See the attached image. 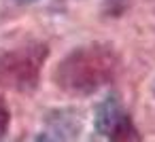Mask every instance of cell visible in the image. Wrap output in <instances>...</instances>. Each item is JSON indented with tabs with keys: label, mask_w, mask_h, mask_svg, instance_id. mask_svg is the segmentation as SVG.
<instances>
[{
	"label": "cell",
	"mask_w": 155,
	"mask_h": 142,
	"mask_svg": "<svg viewBox=\"0 0 155 142\" xmlns=\"http://www.w3.org/2000/svg\"><path fill=\"white\" fill-rule=\"evenodd\" d=\"M115 72V57L104 47H81L66 55L55 72V81L66 91L91 93Z\"/></svg>",
	"instance_id": "obj_1"
},
{
	"label": "cell",
	"mask_w": 155,
	"mask_h": 142,
	"mask_svg": "<svg viewBox=\"0 0 155 142\" xmlns=\"http://www.w3.org/2000/svg\"><path fill=\"white\" fill-rule=\"evenodd\" d=\"M45 55L47 51L43 47H30L5 53L0 57V85H9L13 89L34 87Z\"/></svg>",
	"instance_id": "obj_2"
},
{
	"label": "cell",
	"mask_w": 155,
	"mask_h": 142,
	"mask_svg": "<svg viewBox=\"0 0 155 142\" xmlns=\"http://www.w3.org/2000/svg\"><path fill=\"white\" fill-rule=\"evenodd\" d=\"M94 123L98 134L106 136L110 142H140V134L123 110L117 95H108L96 106Z\"/></svg>",
	"instance_id": "obj_3"
},
{
	"label": "cell",
	"mask_w": 155,
	"mask_h": 142,
	"mask_svg": "<svg viewBox=\"0 0 155 142\" xmlns=\"http://www.w3.org/2000/svg\"><path fill=\"white\" fill-rule=\"evenodd\" d=\"M79 119L72 110H58L49 117L45 129L38 134L36 142H77L79 138Z\"/></svg>",
	"instance_id": "obj_4"
},
{
	"label": "cell",
	"mask_w": 155,
	"mask_h": 142,
	"mask_svg": "<svg viewBox=\"0 0 155 142\" xmlns=\"http://www.w3.org/2000/svg\"><path fill=\"white\" fill-rule=\"evenodd\" d=\"M7 123H9V110H7V106H5L2 102H0V136L5 134Z\"/></svg>",
	"instance_id": "obj_5"
},
{
	"label": "cell",
	"mask_w": 155,
	"mask_h": 142,
	"mask_svg": "<svg viewBox=\"0 0 155 142\" xmlns=\"http://www.w3.org/2000/svg\"><path fill=\"white\" fill-rule=\"evenodd\" d=\"M19 2H36V0H19Z\"/></svg>",
	"instance_id": "obj_6"
}]
</instances>
